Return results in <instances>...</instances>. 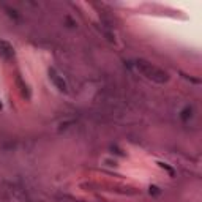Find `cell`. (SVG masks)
<instances>
[{"label":"cell","mask_w":202,"mask_h":202,"mask_svg":"<svg viewBox=\"0 0 202 202\" xmlns=\"http://www.w3.org/2000/svg\"><path fill=\"white\" fill-rule=\"evenodd\" d=\"M136 66H137V70H139V71L147 77V79L155 81V82H158V84H164V82H167V79H169V76H167L166 71H163L161 68L152 65V63L147 62V60L139 59L136 62Z\"/></svg>","instance_id":"6da1fadb"},{"label":"cell","mask_w":202,"mask_h":202,"mask_svg":"<svg viewBox=\"0 0 202 202\" xmlns=\"http://www.w3.org/2000/svg\"><path fill=\"white\" fill-rule=\"evenodd\" d=\"M49 77H50V81L55 84V87L60 90V92H66V89H68V87H66L65 81H63V77H60L59 74H57V71L54 68L49 70Z\"/></svg>","instance_id":"7a4b0ae2"},{"label":"cell","mask_w":202,"mask_h":202,"mask_svg":"<svg viewBox=\"0 0 202 202\" xmlns=\"http://www.w3.org/2000/svg\"><path fill=\"white\" fill-rule=\"evenodd\" d=\"M0 55H2L3 59H6V60L13 59V55H14V49H13V46L10 44L8 41L0 40Z\"/></svg>","instance_id":"3957f363"},{"label":"cell","mask_w":202,"mask_h":202,"mask_svg":"<svg viewBox=\"0 0 202 202\" xmlns=\"http://www.w3.org/2000/svg\"><path fill=\"white\" fill-rule=\"evenodd\" d=\"M0 109H2V103H0Z\"/></svg>","instance_id":"277c9868"}]
</instances>
